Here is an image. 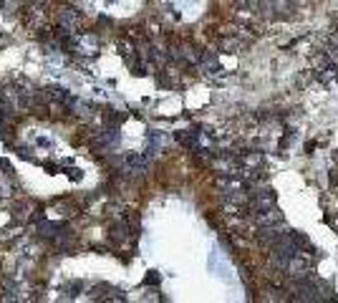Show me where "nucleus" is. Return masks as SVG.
<instances>
[{"label":"nucleus","instance_id":"1","mask_svg":"<svg viewBox=\"0 0 338 303\" xmlns=\"http://www.w3.org/2000/svg\"><path fill=\"white\" fill-rule=\"evenodd\" d=\"M104 119H106V124H111V127H119V124H121V121L126 119V114H119L116 109H106Z\"/></svg>","mask_w":338,"mask_h":303},{"label":"nucleus","instance_id":"2","mask_svg":"<svg viewBox=\"0 0 338 303\" xmlns=\"http://www.w3.org/2000/svg\"><path fill=\"white\" fill-rule=\"evenodd\" d=\"M240 46H242V43H240V41H235V38H222V41H220V48H222L225 53H235Z\"/></svg>","mask_w":338,"mask_h":303},{"label":"nucleus","instance_id":"3","mask_svg":"<svg viewBox=\"0 0 338 303\" xmlns=\"http://www.w3.org/2000/svg\"><path fill=\"white\" fill-rule=\"evenodd\" d=\"M144 285H159V275H157V270L147 273V278H144Z\"/></svg>","mask_w":338,"mask_h":303},{"label":"nucleus","instance_id":"4","mask_svg":"<svg viewBox=\"0 0 338 303\" xmlns=\"http://www.w3.org/2000/svg\"><path fill=\"white\" fill-rule=\"evenodd\" d=\"M66 174H71V179H81V172L79 169H66Z\"/></svg>","mask_w":338,"mask_h":303}]
</instances>
